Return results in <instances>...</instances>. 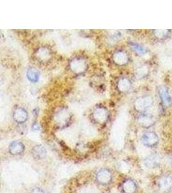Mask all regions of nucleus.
I'll use <instances>...</instances> for the list:
<instances>
[{
  "label": "nucleus",
  "instance_id": "obj_15",
  "mask_svg": "<svg viewBox=\"0 0 172 193\" xmlns=\"http://www.w3.org/2000/svg\"><path fill=\"white\" fill-rule=\"evenodd\" d=\"M150 100L147 99L146 98H142L138 99L136 102V107L139 110H141L144 109L146 107H148L149 105Z\"/></svg>",
  "mask_w": 172,
  "mask_h": 193
},
{
  "label": "nucleus",
  "instance_id": "obj_7",
  "mask_svg": "<svg viewBox=\"0 0 172 193\" xmlns=\"http://www.w3.org/2000/svg\"><path fill=\"white\" fill-rule=\"evenodd\" d=\"M31 153L35 159L42 160L46 157L47 151L42 145H36L32 149Z\"/></svg>",
  "mask_w": 172,
  "mask_h": 193
},
{
  "label": "nucleus",
  "instance_id": "obj_9",
  "mask_svg": "<svg viewBox=\"0 0 172 193\" xmlns=\"http://www.w3.org/2000/svg\"><path fill=\"white\" fill-rule=\"evenodd\" d=\"M13 117L16 123L22 124L27 120L28 113L25 110L23 109V108L19 107L14 112Z\"/></svg>",
  "mask_w": 172,
  "mask_h": 193
},
{
  "label": "nucleus",
  "instance_id": "obj_18",
  "mask_svg": "<svg viewBox=\"0 0 172 193\" xmlns=\"http://www.w3.org/2000/svg\"><path fill=\"white\" fill-rule=\"evenodd\" d=\"M131 46L132 47L133 49L134 50L137 51V52L140 53V54H144L146 52V50L144 47H142V46L136 44V43H131L130 44Z\"/></svg>",
  "mask_w": 172,
  "mask_h": 193
},
{
  "label": "nucleus",
  "instance_id": "obj_6",
  "mask_svg": "<svg viewBox=\"0 0 172 193\" xmlns=\"http://www.w3.org/2000/svg\"><path fill=\"white\" fill-rule=\"evenodd\" d=\"M159 186L161 190L168 192L172 190V177L166 175L161 177L159 180Z\"/></svg>",
  "mask_w": 172,
  "mask_h": 193
},
{
  "label": "nucleus",
  "instance_id": "obj_1",
  "mask_svg": "<svg viewBox=\"0 0 172 193\" xmlns=\"http://www.w3.org/2000/svg\"><path fill=\"white\" fill-rule=\"evenodd\" d=\"M96 180L99 184L107 185L111 182L112 173L107 168H102L96 174Z\"/></svg>",
  "mask_w": 172,
  "mask_h": 193
},
{
  "label": "nucleus",
  "instance_id": "obj_8",
  "mask_svg": "<svg viewBox=\"0 0 172 193\" xmlns=\"http://www.w3.org/2000/svg\"><path fill=\"white\" fill-rule=\"evenodd\" d=\"M8 151L12 154L19 155L24 152V146L21 142L14 141L10 144Z\"/></svg>",
  "mask_w": 172,
  "mask_h": 193
},
{
  "label": "nucleus",
  "instance_id": "obj_2",
  "mask_svg": "<svg viewBox=\"0 0 172 193\" xmlns=\"http://www.w3.org/2000/svg\"><path fill=\"white\" fill-rule=\"evenodd\" d=\"M70 69L76 74H81L87 69V63L82 59H73L70 63Z\"/></svg>",
  "mask_w": 172,
  "mask_h": 193
},
{
  "label": "nucleus",
  "instance_id": "obj_3",
  "mask_svg": "<svg viewBox=\"0 0 172 193\" xmlns=\"http://www.w3.org/2000/svg\"><path fill=\"white\" fill-rule=\"evenodd\" d=\"M142 141L146 146L153 147L158 142V137L155 133L148 132L142 136Z\"/></svg>",
  "mask_w": 172,
  "mask_h": 193
},
{
  "label": "nucleus",
  "instance_id": "obj_14",
  "mask_svg": "<svg viewBox=\"0 0 172 193\" xmlns=\"http://www.w3.org/2000/svg\"><path fill=\"white\" fill-rule=\"evenodd\" d=\"M130 87V82L126 79H122L118 82V88L121 91H126Z\"/></svg>",
  "mask_w": 172,
  "mask_h": 193
},
{
  "label": "nucleus",
  "instance_id": "obj_13",
  "mask_svg": "<svg viewBox=\"0 0 172 193\" xmlns=\"http://www.w3.org/2000/svg\"><path fill=\"white\" fill-rule=\"evenodd\" d=\"M161 97L165 104H168L171 102V96L165 88H161L159 90Z\"/></svg>",
  "mask_w": 172,
  "mask_h": 193
},
{
  "label": "nucleus",
  "instance_id": "obj_12",
  "mask_svg": "<svg viewBox=\"0 0 172 193\" xmlns=\"http://www.w3.org/2000/svg\"><path fill=\"white\" fill-rule=\"evenodd\" d=\"M27 77L29 81L32 82H37L40 77V71L35 68H29L27 71Z\"/></svg>",
  "mask_w": 172,
  "mask_h": 193
},
{
  "label": "nucleus",
  "instance_id": "obj_19",
  "mask_svg": "<svg viewBox=\"0 0 172 193\" xmlns=\"http://www.w3.org/2000/svg\"><path fill=\"white\" fill-rule=\"evenodd\" d=\"M30 193H45V192L40 187H35L31 190Z\"/></svg>",
  "mask_w": 172,
  "mask_h": 193
},
{
  "label": "nucleus",
  "instance_id": "obj_11",
  "mask_svg": "<svg viewBox=\"0 0 172 193\" xmlns=\"http://www.w3.org/2000/svg\"><path fill=\"white\" fill-rule=\"evenodd\" d=\"M114 61L119 65H123L127 63L128 61V57L127 55L123 52H116L113 57Z\"/></svg>",
  "mask_w": 172,
  "mask_h": 193
},
{
  "label": "nucleus",
  "instance_id": "obj_20",
  "mask_svg": "<svg viewBox=\"0 0 172 193\" xmlns=\"http://www.w3.org/2000/svg\"><path fill=\"white\" fill-rule=\"evenodd\" d=\"M32 129H33V130H34V131H38V130L40 129V127H39V126H38V124H35L33 125Z\"/></svg>",
  "mask_w": 172,
  "mask_h": 193
},
{
  "label": "nucleus",
  "instance_id": "obj_16",
  "mask_svg": "<svg viewBox=\"0 0 172 193\" xmlns=\"http://www.w3.org/2000/svg\"><path fill=\"white\" fill-rule=\"evenodd\" d=\"M37 56L40 59L46 60L50 57V52H49L47 48H41L40 49H39L38 52H37Z\"/></svg>",
  "mask_w": 172,
  "mask_h": 193
},
{
  "label": "nucleus",
  "instance_id": "obj_5",
  "mask_svg": "<svg viewBox=\"0 0 172 193\" xmlns=\"http://www.w3.org/2000/svg\"><path fill=\"white\" fill-rule=\"evenodd\" d=\"M161 159L157 154H152L146 157L144 161V164L149 169H154L160 165Z\"/></svg>",
  "mask_w": 172,
  "mask_h": 193
},
{
  "label": "nucleus",
  "instance_id": "obj_10",
  "mask_svg": "<svg viewBox=\"0 0 172 193\" xmlns=\"http://www.w3.org/2000/svg\"><path fill=\"white\" fill-rule=\"evenodd\" d=\"M122 189L125 193H135L137 190V185L132 179H126L122 183Z\"/></svg>",
  "mask_w": 172,
  "mask_h": 193
},
{
  "label": "nucleus",
  "instance_id": "obj_17",
  "mask_svg": "<svg viewBox=\"0 0 172 193\" xmlns=\"http://www.w3.org/2000/svg\"><path fill=\"white\" fill-rule=\"evenodd\" d=\"M139 123L144 127H149L153 124V120L148 117L144 116L139 118Z\"/></svg>",
  "mask_w": 172,
  "mask_h": 193
},
{
  "label": "nucleus",
  "instance_id": "obj_4",
  "mask_svg": "<svg viewBox=\"0 0 172 193\" xmlns=\"http://www.w3.org/2000/svg\"><path fill=\"white\" fill-rule=\"evenodd\" d=\"M108 112L103 107H99L93 113V118L95 122L99 124H103L108 118Z\"/></svg>",
  "mask_w": 172,
  "mask_h": 193
}]
</instances>
